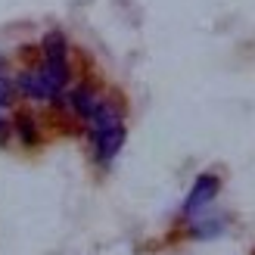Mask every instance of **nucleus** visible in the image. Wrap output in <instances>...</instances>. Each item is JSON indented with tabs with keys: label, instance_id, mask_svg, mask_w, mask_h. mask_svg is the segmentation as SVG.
Returning <instances> with one entry per match:
<instances>
[{
	"label": "nucleus",
	"instance_id": "6e6552de",
	"mask_svg": "<svg viewBox=\"0 0 255 255\" xmlns=\"http://www.w3.org/2000/svg\"><path fill=\"white\" fill-rule=\"evenodd\" d=\"M16 128H19V134H22V140H25V143H28V146H34V125H31V119L28 116H22L19 122H16Z\"/></svg>",
	"mask_w": 255,
	"mask_h": 255
},
{
	"label": "nucleus",
	"instance_id": "7ed1b4c3",
	"mask_svg": "<svg viewBox=\"0 0 255 255\" xmlns=\"http://www.w3.org/2000/svg\"><path fill=\"white\" fill-rule=\"evenodd\" d=\"M215 196H218V177H215V174H199L193 190H190V196H187V202H184V212L187 215L199 212L202 206H209Z\"/></svg>",
	"mask_w": 255,
	"mask_h": 255
},
{
	"label": "nucleus",
	"instance_id": "f03ea898",
	"mask_svg": "<svg viewBox=\"0 0 255 255\" xmlns=\"http://www.w3.org/2000/svg\"><path fill=\"white\" fill-rule=\"evenodd\" d=\"M16 91H19L22 97H28V100H56V97H59V94L53 91V84L44 78L41 69H25V72H19Z\"/></svg>",
	"mask_w": 255,
	"mask_h": 255
},
{
	"label": "nucleus",
	"instance_id": "0eeeda50",
	"mask_svg": "<svg viewBox=\"0 0 255 255\" xmlns=\"http://www.w3.org/2000/svg\"><path fill=\"white\" fill-rule=\"evenodd\" d=\"M16 81H9L6 75H0V109H6V106H12L16 103Z\"/></svg>",
	"mask_w": 255,
	"mask_h": 255
},
{
	"label": "nucleus",
	"instance_id": "423d86ee",
	"mask_svg": "<svg viewBox=\"0 0 255 255\" xmlns=\"http://www.w3.org/2000/svg\"><path fill=\"white\" fill-rule=\"evenodd\" d=\"M41 50H44V59H66V56H69V41H66V34H62V31H47Z\"/></svg>",
	"mask_w": 255,
	"mask_h": 255
},
{
	"label": "nucleus",
	"instance_id": "20e7f679",
	"mask_svg": "<svg viewBox=\"0 0 255 255\" xmlns=\"http://www.w3.org/2000/svg\"><path fill=\"white\" fill-rule=\"evenodd\" d=\"M125 125H112L106 128V131H97L94 140H97V159L100 162H109V159H116L119 156V149L125 146Z\"/></svg>",
	"mask_w": 255,
	"mask_h": 255
},
{
	"label": "nucleus",
	"instance_id": "f257e3e1",
	"mask_svg": "<svg viewBox=\"0 0 255 255\" xmlns=\"http://www.w3.org/2000/svg\"><path fill=\"white\" fill-rule=\"evenodd\" d=\"M53 103H66L72 112H75V116H81L84 122L87 119H91L94 116V112L100 109V103H103V97H100L97 94V87H91V84H81V87H75V91H62L56 100H53Z\"/></svg>",
	"mask_w": 255,
	"mask_h": 255
},
{
	"label": "nucleus",
	"instance_id": "39448f33",
	"mask_svg": "<svg viewBox=\"0 0 255 255\" xmlns=\"http://www.w3.org/2000/svg\"><path fill=\"white\" fill-rule=\"evenodd\" d=\"M87 122H91L94 134H97V131H106V128H112V125H122V112H119V106H112V103H106V100H103L100 109Z\"/></svg>",
	"mask_w": 255,
	"mask_h": 255
},
{
	"label": "nucleus",
	"instance_id": "1a4fd4ad",
	"mask_svg": "<svg viewBox=\"0 0 255 255\" xmlns=\"http://www.w3.org/2000/svg\"><path fill=\"white\" fill-rule=\"evenodd\" d=\"M3 128H6V122L0 119V143H3Z\"/></svg>",
	"mask_w": 255,
	"mask_h": 255
}]
</instances>
